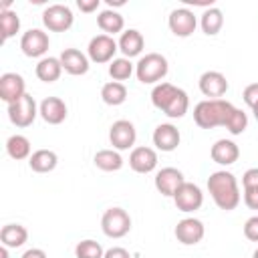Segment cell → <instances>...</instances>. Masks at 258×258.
Listing matches in <instances>:
<instances>
[{
  "label": "cell",
  "mask_w": 258,
  "mask_h": 258,
  "mask_svg": "<svg viewBox=\"0 0 258 258\" xmlns=\"http://www.w3.org/2000/svg\"><path fill=\"white\" fill-rule=\"evenodd\" d=\"M208 191H210L214 204L220 210H224V212L236 210L238 204H240V187H238V181H236L234 173H230L226 169L214 171L208 177Z\"/></svg>",
  "instance_id": "obj_1"
},
{
  "label": "cell",
  "mask_w": 258,
  "mask_h": 258,
  "mask_svg": "<svg viewBox=\"0 0 258 258\" xmlns=\"http://www.w3.org/2000/svg\"><path fill=\"white\" fill-rule=\"evenodd\" d=\"M236 107L226 99H206L194 107V121L202 129L224 127Z\"/></svg>",
  "instance_id": "obj_2"
},
{
  "label": "cell",
  "mask_w": 258,
  "mask_h": 258,
  "mask_svg": "<svg viewBox=\"0 0 258 258\" xmlns=\"http://www.w3.org/2000/svg\"><path fill=\"white\" fill-rule=\"evenodd\" d=\"M167 71H169L167 58L159 52H147L135 64V75L143 85H153V83L159 85V81L167 75Z\"/></svg>",
  "instance_id": "obj_3"
},
{
  "label": "cell",
  "mask_w": 258,
  "mask_h": 258,
  "mask_svg": "<svg viewBox=\"0 0 258 258\" xmlns=\"http://www.w3.org/2000/svg\"><path fill=\"white\" fill-rule=\"evenodd\" d=\"M101 230L107 238H123L131 230V216L123 208H109L101 218Z\"/></svg>",
  "instance_id": "obj_4"
},
{
  "label": "cell",
  "mask_w": 258,
  "mask_h": 258,
  "mask_svg": "<svg viewBox=\"0 0 258 258\" xmlns=\"http://www.w3.org/2000/svg\"><path fill=\"white\" fill-rule=\"evenodd\" d=\"M38 115V107H36V101L32 95H24L22 99H18L16 103L8 105V119L12 125L16 127H30L34 123Z\"/></svg>",
  "instance_id": "obj_5"
},
{
  "label": "cell",
  "mask_w": 258,
  "mask_h": 258,
  "mask_svg": "<svg viewBox=\"0 0 258 258\" xmlns=\"http://www.w3.org/2000/svg\"><path fill=\"white\" fill-rule=\"evenodd\" d=\"M42 22L50 32H64L73 26L75 16L67 4H50L42 12Z\"/></svg>",
  "instance_id": "obj_6"
},
{
  "label": "cell",
  "mask_w": 258,
  "mask_h": 258,
  "mask_svg": "<svg viewBox=\"0 0 258 258\" xmlns=\"http://www.w3.org/2000/svg\"><path fill=\"white\" fill-rule=\"evenodd\" d=\"M117 50H119V44L109 34H97V36H93L91 42H89V46H87L89 60H93L97 64L111 62L115 58V52Z\"/></svg>",
  "instance_id": "obj_7"
},
{
  "label": "cell",
  "mask_w": 258,
  "mask_h": 258,
  "mask_svg": "<svg viewBox=\"0 0 258 258\" xmlns=\"http://www.w3.org/2000/svg\"><path fill=\"white\" fill-rule=\"evenodd\" d=\"M48 46H50L48 34H46L44 30H40V28H30V30H26V32L22 34V38H20V48H22V52H24L26 56H30V58L42 56V54L48 50ZM42 58H44V56H42Z\"/></svg>",
  "instance_id": "obj_8"
},
{
  "label": "cell",
  "mask_w": 258,
  "mask_h": 258,
  "mask_svg": "<svg viewBox=\"0 0 258 258\" xmlns=\"http://www.w3.org/2000/svg\"><path fill=\"white\" fill-rule=\"evenodd\" d=\"M135 139H137V131H135V125L127 119H119L111 125L109 129V141L115 149L119 151H125L129 147L135 145Z\"/></svg>",
  "instance_id": "obj_9"
},
{
  "label": "cell",
  "mask_w": 258,
  "mask_h": 258,
  "mask_svg": "<svg viewBox=\"0 0 258 258\" xmlns=\"http://www.w3.org/2000/svg\"><path fill=\"white\" fill-rule=\"evenodd\" d=\"M167 24H169V30L175 36L185 38V36L194 34V30L198 26V18H196V14L189 8H175V10L169 12Z\"/></svg>",
  "instance_id": "obj_10"
},
{
  "label": "cell",
  "mask_w": 258,
  "mask_h": 258,
  "mask_svg": "<svg viewBox=\"0 0 258 258\" xmlns=\"http://www.w3.org/2000/svg\"><path fill=\"white\" fill-rule=\"evenodd\" d=\"M173 202H175V208H177L179 212H185V214H187V212H196V210H200L202 204H204V194H202V189H200L196 183L185 181V183L175 191Z\"/></svg>",
  "instance_id": "obj_11"
},
{
  "label": "cell",
  "mask_w": 258,
  "mask_h": 258,
  "mask_svg": "<svg viewBox=\"0 0 258 258\" xmlns=\"http://www.w3.org/2000/svg\"><path fill=\"white\" fill-rule=\"evenodd\" d=\"M24 95H26V85L18 73H4L0 77V99L4 103L12 105Z\"/></svg>",
  "instance_id": "obj_12"
},
{
  "label": "cell",
  "mask_w": 258,
  "mask_h": 258,
  "mask_svg": "<svg viewBox=\"0 0 258 258\" xmlns=\"http://www.w3.org/2000/svg\"><path fill=\"white\" fill-rule=\"evenodd\" d=\"M185 183L183 179V173L175 167H163L155 173V189L161 194V196H167V198H173L175 191Z\"/></svg>",
  "instance_id": "obj_13"
},
{
  "label": "cell",
  "mask_w": 258,
  "mask_h": 258,
  "mask_svg": "<svg viewBox=\"0 0 258 258\" xmlns=\"http://www.w3.org/2000/svg\"><path fill=\"white\" fill-rule=\"evenodd\" d=\"M204 234H206V228H204V224H202L200 220H196V218H183V220H179L177 226H175V238H177V242H181L183 246H194V244L202 242Z\"/></svg>",
  "instance_id": "obj_14"
},
{
  "label": "cell",
  "mask_w": 258,
  "mask_h": 258,
  "mask_svg": "<svg viewBox=\"0 0 258 258\" xmlns=\"http://www.w3.org/2000/svg\"><path fill=\"white\" fill-rule=\"evenodd\" d=\"M198 83H200V91L208 99H222L228 91V81L220 71H206Z\"/></svg>",
  "instance_id": "obj_15"
},
{
  "label": "cell",
  "mask_w": 258,
  "mask_h": 258,
  "mask_svg": "<svg viewBox=\"0 0 258 258\" xmlns=\"http://www.w3.org/2000/svg\"><path fill=\"white\" fill-rule=\"evenodd\" d=\"M58 60L62 64V71L73 75V77L85 75L89 71V56L85 52H81L79 48H64L60 52Z\"/></svg>",
  "instance_id": "obj_16"
},
{
  "label": "cell",
  "mask_w": 258,
  "mask_h": 258,
  "mask_svg": "<svg viewBox=\"0 0 258 258\" xmlns=\"http://www.w3.org/2000/svg\"><path fill=\"white\" fill-rule=\"evenodd\" d=\"M179 141H181L179 129L171 123H161L153 131V145L159 151H173V149H177Z\"/></svg>",
  "instance_id": "obj_17"
},
{
  "label": "cell",
  "mask_w": 258,
  "mask_h": 258,
  "mask_svg": "<svg viewBox=\"0 0 258 258\" xmlns=\"http://www.w3.org/2000/svg\"><path fill=\"white\" fill-rule=\"evenodd\" d=\"M129 167L137 173H151L157 167V153L151 147H135L129 155Z\"/></svg>",
  "instance_id": "obj_18"
},
{
  "label": "cell",
  "mask_w": 258,
  "mask_h": 258,
  "mask_svg": "<svg viewBox=\"0 0 258 258\" xmlns=\"http://www.w3.org/2000/svg\"><path fill=\"white\" fill-rule=\"evenodd\" d=\"M38 115L48 125H60L67 119V105L58 97H46L38 107Z\"/></svg>",
  "instance_id": "obj_19"
},
{
  "label": "cell",
  "mask_w": 258,
  "mask_h": 258,
  "mask_svg": "<svg viewBox=\"0 0 258 258\" xmlns=\"http://www.w3.org/2000/svg\"><path fill=\"white\" fill-rule=\"evenodd\" d=\"M210 155H212V159H214L216 163H220V165H232V163L238 161L240 149H238V145H236L232 139H218V141L212 145Z\"/></svg>",
  "instance_id": "obj_20"
},
{
  "label": "cell",
  "mask_w": 258,
  "mask_h": 258,
  "mask_svg": "<svg viewBox=\"0 0 258 258\" xmlns=\"http://www.w3.org/2000/svg\"><path fill=\"white\" fill-rule=\"evenodd\" d=\"M119 50L123 52L125 58H133L137 54H141L143 46H145V40H143V34L135 28H129L125 32H121V38H119Z\"/></svg>",
  "instance_id": "obj_21"
},
{
  "label": "cell",
  "mask_w": 258,
  "mask_h": 258,
  "mask_svg": "<svg viewBox=\"0 0 258 258\" xmlns=\"http://www.w3.org/2000/svg\"><path fill=\"white\" fill-rule=\"evenodd\" d=\"M56 163H58V157H56V153L50 151V149H36V151L28 157L30 169L36 171V173H48V171H52V169L56 167Z\"/></svg>",
  "instance_id": "obj_22"
},
{
  "label": "cell",
  "mask_w": 258,
  "mask_h": 258,
  "mask_svg": "<svg viewBox=\"0 0 258 258\" xmlns=\"http://www.w3.org/2000/svg\"><path fill=\"white\" fill-rule=\"evenodd\" d=\"M34 73L42 83H54V81H58V77L62 73V64L56 56H44L38 60Z\"/></svg>",
  "instance_id": "obj_23"
},
{
  "label": "cell",
  "mask_w": 258,
  "mask_h": 258,
  "mask_svg": "<svg viewBox=\"0 0 258 258\" xmlns=\"http://www.w3.org/2000/svg\"><path fill=\"white\" fill-rule=\"evenodd\" d=\"M28 240V230L20 224H6L0 230V242L6 248H20Z\"/></svg>",
  "instance_id": "obj_24"
},
{
  "label": "cell",
  "mask_w": 258,
  "mask_h": 258,
  "mask_svg": "<svg viewBox=\"0 0 258 258\" xmlns=\"http://www.w3.org/2000/svg\"><path fill=\"white\" fill-rule=\"evenodd\" d=\"M97 24H99V28H101L105 34L111 36V34H117V32L123 30L125 20H123V16H121L117 10L107 8V10L99 12V16H97Z\"/></svg>",
  "instance_id": "obj_25"
},
{
  "label": "cell",
  "mask_w": 258,
  "mask_h": 258,
  "mask_svg": "<svg viewBox=\"0 0 258 258\" xmlns=\"http://www.w3.org/2000/svg\"><path fill=\"white\" fill-rule=\"evenodd\" d=\"M200 26H202L204 34L216 36L222 30V26H224V14H222V10L216 8V6L206 8L204 14H202V18H200Z\"/></svg>",
  "instance_id": "obj_26"
},
{
  "label": "cell",
  "mask_w": 258,
  "mask_h": 258,
  "mask_svg": "<svg viewBox=\"0 0 258 258\" xmlns=\"http://www.w3.org/2000/svg\"><path fill=\"white\" fill-rule=\"evenodd\" d=\"M101 99L103 103L111 105V107H117V105H123L125 99H127V87L123 83H117V81H109L103 85L101 89Z\"/></svg>",
  "instance_id": "obj_27"
},
{
  "label": "cell",
  "mask_w": 258,
  "mask_h": 258,
  "mask_svg": "<svg viewBox=\"0 0 258 258\" xmlns=\"http://www.w3.org/2000/svg\"><path fill=\"white\" fill-rule=\"evenodd\" d=\"M187 107H189V99H187V93L183 91V89H175V93L171 95V99H169V103L165 105V109H163V113L167 115V117H171V119H179V117H183L185 113H187Z\"/></svg>",
  "instance_id": "obj_28"
},
{
  "label": "cell",
  "mask_w": 258,
  "mask_h": 258,
  "mask_svg": "<svg viewBox=\"0 0 258 258\" xmlns=\"http://www.w3.org/2000/svg\"><path fill=\"white\" fill-rule=\"evenodd\" d=\"M93 161L103 171H119L123 167V157L115 149H101V151H97Z\"/></svg>",
  "instance_id": "obj_29"
},
{
  "label": "cell",
  "mask_w": 258,
  "mask_h": 258,
  "mask_svg": "<svg viewBox=\"0 0 258 258\" xmlns=\"http://www.w3.org/2000/svg\"><path fill=\"white\" fill-rule=\"evenodd\" d=\"M6 153L12 159H16V161L28 159L30 157V141H28V137L18 135V133L12 135V137H8V141H6Z\"/></svg>",
  "instance_id": "obj_30"
},
{
  "label": "cell",
  "mask_w": 258,
  "mask_h": 258,
  "mask_svg": "<svg viewBox=\"0 0 258 258\" xmlns=\"http://www.w3.org/2000/svg\"><path fill=\"white\" fill-rule=\"evenodd\" d=\"M0 28H2V38L8 40L20 30V18L14 10H0Z\"/></svg>",
  "instance_id": "obj_31"
},
{
  "label": "cell",
  "mask_w": 258,
  "mask_h": 258,
  "mask_svg": "<svg viewBox=\"0 0 258 258\" xmlns=\"http://www.w3.org/2000/svg\"><path fill=\"white\" fill-rule=\"evenodd\" d=\"M109 75H111V79L117 81V83L127 81V79L133 75V62H131V58H125V56L113 58L111 64H109Z\"/></svg>",
  "instance_id": "obj_32"
},
{
  "label": "cell",
  "mask_w": 258,
  "mask_h": 258,
  "mask_svg": "<svg viewBox=\"0 0 258 258\" xmlns=\"http://www.w3.org/2000/svg\"><path fill=\"white\" fill-rule=\"evenodd\" d=\"M175 89L177 87L171 85V83H159V85H155L153 91H151V103H153V107L159 109V111H163L165 105L169 103L171 95L175 93Z\"/></svg>",
  "instance_id": "obj_33"
},
{
  "label": "cell",
  "mask_w": 258,
  "mask_h": 258,
  "mask_svg": "<svg viewBox=\"0 0 258 258\" xmlns=\"http://www.w3.org/2000/svg\"><path fill=\"white\" fill-rule=\"evenodd\" d=\"M75 256L77 258H103L105 256V250L95 240H81L75 246Z\"/></svg>",
  "instance_id": "obj_34"
},
{
  "label": "cell",
  "mask_w": 258,
  "mask_h": 258,
  "mask_svg": "<svg viewBox=\"0 0 258 258\" xmlns=\"http://www.w3.org/2000/svg\"><path fill=\"white\" fill-rule=\"evenodd\" d=\"M224 127H226L232 135H242V133L246 131V127H248V115H246L242 109H234Z\"/></svg>",
  "instance_id": "obj_35"
},
{
  "label": "cell",
  "mask_w": 258,
  "mask_h": 258,
  "mask_svg": "<svg viewBox=\"0 0 258 258\" xmlns=\"http://www.w3.org/2000/svg\"><path fill=\"white\" fill-rule=\"evenodd\" d=\"M244 236L250 242H258V216H252L244 224Z\"/></svg>",
  "instance_id": "obj_36"
},
{
  "label": "cell",
  "mask_w": 258,
  "mask_h": 258,
  "mask_svg": "<svg viewBox=\"0 0 258 258\" xmlns=\"http://www.w3.org/2000/svg\"><path fill=\"white\" fill-rule=\"evenodd\" d=\"M242 99H244V103L252 109V107L258 103V83L248 85V87L244 89V93H242Z\"/></svg>",
  "instance_id": "obj_37"
},
{
  "label": "cell",
  "mask_w": 258,
  "mask_h": 258,
  "mask_svg": "<svg viewBox=\"0 0 258 258\" xmlns=\"http://www.w3.org/2000/svg\"><path fill=\"white\" fill-rule=\"evenodd\" d=\"M242 185H244V189H248V187H258V167H250V169L244 171V175H242Z\"/></svg>",
  "instance_id": "obj_38"
},
{
  "label": "cell",
  "mask_w": 258,
  "mask_h": 258,
  "mask_svg": "<svg viewBox=\"0 0 258 258\" xmlns=\"http://www.w3.org/2000/svg\"><path fill=\"white\" fill-rule=\"evenodd\" d=\"M244 204L250 210H258V187H248L244 189Z\"/></svg>",
  "instance_id": "obj_39"
},
{
  "label": "cell",
  "mask_w": 258,
  "mask_h": 258,
  "mask_svg": "<svg viewBox=\"0 0 258 258\" xmlns=\"http://www.w3.org/2000/svg\"><path fill=\"white\" fill-rule=\"evenodd\" d=\"M99 4H101V0H77V6H79V10L81 12H95L97 8H99Z\"/></svg>",
  "instance_id": "obj_40"
},
{
  "label": "cell",
  "mask_w": 258,
  "mask_h": 258,
  "mask_svg": "<svg viewBox=\"0 0 258 258\" xmlns=\"http://www.w3.org/2000/svg\"><path fill=\"white\" fill-rule=\"evenodd\" d=\"M103 258H131V254H129L125 248H121V246H113V248H109V250L105 252Z\"/></svg>",
  "instance_id": "obj_41"
},
{
  "label": "cell",
  "mask_w": 258,
  "mask_h": 258,
  "mask_svg": "<svg viewBox=\"0 0 258 258\" xmlns=\"http://www.w3.org/2000/svg\"><path fill=\"white\" fill-rule=\"evenodd\" d=\"M20 258H46V252L40 250V248H30V250H26Z\"/></svg>",
  "instance_id": "obj_42"
},
{
  "label": "cell",
  "mask_w": 258,
  "mask_h": 258,
  "mask_svg": "<svg viewBox=\"0 0 258 258\" xmlns=\"http://www.w3.org/2000/svg\"><path fill=\"white\" fill-rule=\"evenodd\" d=\"M123 4H125V0H115V2H113V0H107V6H109V8H113V6H123Z\"/></svg>",
  "instance_id": "obj_43"
},
{
  "label": "cell",
  "mask_w": 258,
  "mask_h": 258,
  "mask_svg": "<svg viewBox=\"0 0 258 258\" xmlns=\"http://www.w3.org/2000/svg\"><path fill=\"white\" fill-rule=\"evenodd\" d=\"M0 258H8V248L6 246L0 248Z\"/></svg>",
  "instance_id": "obj_44"
},
{
  "label": "cell",
  "mask_w": 258,
  "mask_h": 258,
  "mask_svg": "<svg viewBox=\"0 0 258 258\" xmlns=\"http://www.w3.org/2000/svg\"><path fill=\"white\" fill-rule=\"evenodd\" d=\"M252 113H254V119H256V121H258V103H256V105H254V107H252Z\"/></svg>",
  "instance_id": "obj_45"
},
{
  "label": "cell",
  "mask_w": 258,
  "mask_h": 258,
  "mask_svg": "<svg viewBox=\"0 0 258 258\" xmlns=\"http://www.w3.org/2000/svg\"><path fill=\"white\" fill-rule=\"evenodd\" d=\"M252 258H258V248L254 250V254H252Z\"/></svg>",
  "instance_id": "obj_46"
}]
</instances>
